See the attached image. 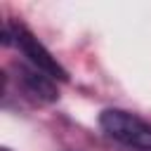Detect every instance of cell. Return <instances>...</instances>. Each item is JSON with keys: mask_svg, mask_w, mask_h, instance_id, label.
<instances>
[{"mask_svg": "<svg viewBox=\"0 0 151 151\" xmlns=\"http://www.w3.org/2000/svg\"><path fill=\"white\" fill-rule=\"evenodd\" d=\"M104 134L132 151H151V123L125 109H106L99 113Z\"/></svg>", "mask_w": 151, "mask_h": 151, "instance_id": "6da1fadb", "label": "cell"}, {"mask_svg": "<svg viewBox=\"0 0 151 151\" xmlns=\"http://www.w3.org/2000/svg\"><path fill=\"white\" fill-rule=\"evenodd\" d=\"M14 80L17 87L24 92V97L38 101V104H52L59 99L57 85L50 76H45L42 71L33 68L31 64H14Z\"/></svg>", "mask_w": 151, "mask_h": 151, "instance_id": "3957f363", "label": "cell"}, {"mask_svg": "<svg viewBox=\"0 0 151 151\" xmlns=\"http://www.w3.org/2000/svg\"><path fill=\"white\" fill-rule=\"evenodd\" d=\"M2 151H9V149H2Z\"/></svg>", "mask_w": 151, "mask_h": 151, "instance_id": "277c9868", "label": "cell"}, {"mask_svg": "<svg viewBox=\"0 0 151 151\" xmlns=\"http://www.w3.org/2000/svg\"><path fill=\"white\" fill-rule=\"evenodd\" d=\"M2 45H17V50L28 59V64L38 71H42L45 76H50L52 80H68L66 68L50 54V50L21 24H5L2 28Z\"/></svg>", "mask_w": 151, "mask_h": 151, "instance_id": "7a4b0ae2", "label": "cell"}]
</instances>
